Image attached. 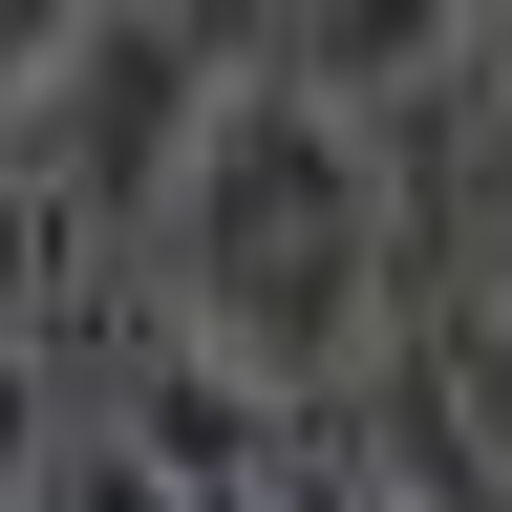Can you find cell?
<instances>
[{
	"label": "cell",
	"instance_id": "cell-5",
	"mask_svg": "<svg viewBox=\"0 0 512 512\" xmlns=\"http://www.w3.org/2000/svg\"><path fill=\"white\" fill-rule=\"evenodd\" d=\"M22 448H43V363L0 342V491H22Z\"/></svg>",
	"mask_w": 512,
	"mask_h": 512
},
{
	"label": "cell",
	"instance_id": "cell-2",
	"mask_svg": "<svg viewBox=\"0 0 512 512\" xmlns=\"http://www.w3.org/2000/svg\"><path fill=\"white\" fill-rule=\"evenodd\" d=\"M448 43H470V0H299V86H320V107H384V86H427Z\"/></svg>",
	"mask_w": 512,
	"mask_h": 512
},
{
	"label": "cell",
	"instance_id": "cell-1",
	"mask_svg": "<svg viewBox=\"0 0 512 512\" xmlns=\"http://www.w3.org/2000/svg\"><path fill=\"white\" fill-rule=\"evenodd\" d=\"M171 278H192V363L256 384V406H320L384 320V150L363 107H320L299 64H235L192 107L171 171Z\"/></svg>",
	"mask_w": 512,
	"mask_h": 512
},
{
	"label": "cell",
	"instance_id": "cell-3",
	"mask_svg": "<svg viewBox=\"0 0 512 512\" xmlns=\"http://www.w3.org/2000/svg\"><path fill=\"white\" fill-rule=\"evenodd\" d=\"M43 278H64V192H43V171H0V342H22V299H43Z\"/></svg>",
	"mask_w": 512,
	"mask_h": 512
},
{
	"label": "cell",
	"instance_id": "cell-4",
	"mask_svg": "<svg viewBox=\"0 0 512 512\" xmlns=\"http://www.w3.org/2000/svg\"><path fill=\"white\" fill-rule=\"evenodd\" d=\"M64 43H86V0H0V128L64 86Z\"/></svg>",
	"mask_w": 512,
	"mask_h": 512
}]
</instances>
